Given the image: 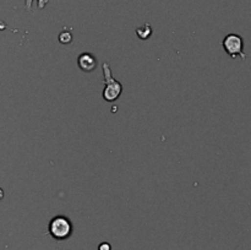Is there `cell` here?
I'll return each mask as SVG.
<instances>
[{
  "instance_id": "6da1fadb",
  "label": "cell",
  "mask_w": 251,
  "mask_h": 250,
  "mask_svg": "<svg viewBox=\"0 0 251 250\" xmlns=\"http://www.w3.org/2000/svg\"><path fill=\"white\" fill-rule=\"evenodd\" d=\"M102 71H103L104 76V90L102 92V97H103L104 101L111 103V102L116 101L121 96V93H123V85L114 79L113 74H112V69L108 63H103L102 64Z\"/></svg>"
},
{
  "instance_id": "7a4b0ae2",
  "label": "cell",
  "mask_w": 251,
  "mask_h": 250,
  "mask_svg": "<svg viewBox=\"0 0 251 250\" xmlns=\"http://www.w3.org/2000/svg\"><path fill=\"white\" fill-rule=\"evenodd\" d=\"M48 232L53 239L62 242L71 237L74 233V226L67 216H55L48 225Z\"/></svg>"
},
{
  "instance_id": "3957f363",
  "label": "cell",
  "mask_w": 251,
  "mask_h": 250,
  "mask_svg": "<svg viewBox=\"0 0 251 250\" xmlns=\"http://www.w3.org/2000/svg\"><path fill=\"white\" fill-rule=\"evenodd\" d=\"M222 45H223L227 54L230 58H233V59H235V58H240L243 60L246 59V55L243 50L244 40L241 36L235 35V33H229L222 41Z\"/></svg>"
},
{
  "instance_id": "277c9868",
  "label": "cell",
  "mask_w": 251,
  "mask_h": 250,
  "mask_svg": "<svg viewBox=\"0 0 251 250\" xmlns=\"http://www.w3.org/2000/svg\"><path fill=\"white\" fill-rule=\"evenodd\" d=\"M97 59L92 53H81L77 58V67L84 72H92L97 68Z\"/></svg>"
},
{
  "instance_id": "5b68a950",
  "label": "cell",
  "mask_w": 251,
  "mask_h": 250,
  "mask_svg": "<svg viewBox=\"0 0 251 250\" xmlns=\"http://www.w3.org/2000/svg\"><path fill=\"white\" fill-rule=\"evenodd\" d=\"M153 28L150 23H145V25L140 26V27L136 28V36H137L140 40H148V38L152 36Z\"/></svg>"
},
{
  "instance_id": "8992f818",
  "label": "cell",
  "mask_w": 251,
  "mask_h": 250,
  "mask_svg": "<svg viewBox=\"0 0 251 250\" xmlns=\"http://www.w3.org/2000/svg\"><path fill=\"white\" fill-rule=\"evenodd\" d=\"M58 40H59V42L62 43V45H68L72 42L74 37H72V33L70 30H63L62 32L59 33V36H58Z\"/></svg>"
},
{
  "instance_id": "52a82bcc",
  "label": "cell",
  "mask_w": 251,
  "mask_h": 250,
  "mask_svg": "<svg viewBox=\"0 0 251 250\" xmlns=\"http://www.w3.org/2000/svg\"><path fill=\"white\" fill-rule=\"evenodd\" d=\"M33 1H35V0H25V6L28 11H30L31 8H32ZM36 1L38 3V9H45L46 5L49 3V0H36Z\"/></svg>"
},
{
  "instance_id": "ba28073f",
  "label": "cell",
  "mask_w": 251,
  "mask_h": 250,
  "mask_svg": "<svg viewBox=\"0 0 251 250\" xmlns=\"http://www.w3.org/2000/svg\"><path fill=\"white\" fill-rule=\"evenodd\" d=\"M98 250H112V247L109 243L104 242V243H101V244H99Z\"/></svg>"
},
{
  "instance_id": "9c48e42d",
  "label": "cell",
  "mask_w": 251,
  "mask_h": 250,
  "mask_svg": "<svg viewBox=\"0 0 251 250\" xmlns=\"http://www.w3.org/2000/svg\"><path fill=\"white\" fill-rule=\"evenodd\" d=\"M4 198V190L1 188H0V200Z\"/></svg>"
}]
</instances>
